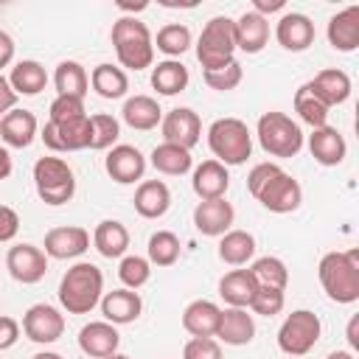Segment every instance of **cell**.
Listing matches in <instances>:
<instances>
[{"label":"cell","mask_w":359,"mask_h":359,"mask_svg":"<svg viewBox=\"0 0 359 359\" xmlns=\"http://www.w3.org/2000/svg\"><path fill=\"white\" fill-rule=\"evenodd\" d=\"M104 297V272L90 264H73L59 280V303L67 314H90Z\"/></svg>","instance_id":"6da1fadb"},{"label":"cell","mask_w":359,"mask_h":359,"mask_svg":"<svg viewBox=\"0 0 359 359\" xmlns=\"http://www.w3.org/2000/svg\"><path fill=\"white\" fill-rule=\"evenodd\" d=\"M323 292L334 303H356L359 300V252L356 250H334L320 258L317 266Z\"/></svg>","instance_id":"7a4b0ae2"},{"label":"cell","mask_w":359,"mask_h":359,"mask_svg":"<svg viewBox=\"0 0 359 359\" xmlns=\"http://www.w3.org/2000/svg\"><path fill=\"white\" fill-rule=\"evenodd\" d=\"M109 39L115 45V56L121 62V70H146L154 65V42L137 17H118L112 22Z\"/></svg>","instance_id":"3957f363"},{"label":"cell","mask_w":359,"mask_h":359,"mask_svg":"<svg viewBox=\"0 0 359 359\" xmlns=\"http://www.w3.org/2000/svg\"><path fill=\"white\" fill-rule=\"evenodd\" d=\"M208 146L222 165H241L252 154V135L241 118H219L208 126Z\"/></svg>","instance_id":"277c9868"},{"label":"cell","mask_w":359,"mask_h":359,"mask_svg":"<svg viewBox=\"0 0 359 359\" xmlns=\"http://www.w3.org/2000/svg\"><path fill=\"white\" fill-rule=\"evenodd\" d=\"M236 39H233V20L230 17H213L205 22L199 39H196V59L202 65V73L227 67L236 62Z\"/></svg>","instance_id":"5b68a950"},{"label":"cell","mask_w":359,"mask_h":359,"mask_svg":"<svg viewBox=\"0 0 359 359\" xmlns=\"http://www.w3.org/2000/svg\"><path fill=\"white\" fill-rule=\"evenodd\" d=\"M258 143L269 157H294L300 154L306 137L300 126L286 112H264L255 126Z\"/></svg>","instance_id":"8992f818"},{"label":"cell","mask_w":359,"mask_h":359,"mask_svg":"<svg viewBox=\"0 0 359 359\" xmlns=\"http://www.w3.org/2000/svg\"><path fill=\"white\" fill-rule=\"evenodd\" d=\"M34 185L45 205H65L76 194V177L67 160L62 157H39L34 163Z\"/></svg>","instance_id":"52a82bcc"},{"label":"cell","mask_w":359,"mask_h":359,"mask_svg":"<svg viewBox=\"0 0 359 359\" xmlns=\"http://www.w3.org/2000/svg\"><path fill=\"white\" fill-rule=\"evenodd\" d=\"M320 334H323L320 317L314 311H309V309H297L283 320V325L278 331V348L286 356L300 359L309 351H314V345L320 342Z\"/></svg>","instance_id":"ba28073f"},{"label":"cell","mask_w":359,"mask_h":359,"mask_svg":"<svg viewBox=\"0 0 359 359\" xmlns=\"http://www.w3.org/2000/svg\"><path fill=\"white\" fill-rule=\"evenodd\" d=\"M255 199H258L269 213H294V210L300 208V202H303V188H300V182H297L292 174H286V171L280 168V171H275V174L261 185V191L255 194Z\"/></svg>","instance_id":"9c48e42d"},{"label":"cell","mask_w":359,"mask_h":359,"mask_svg":"<svg viewBox=\"0 0 359 359\" xmlns=\"http://www.w3.org/2000/svg\"><path fill=\"white\" fill-rule=\"evenodd\" d=\"M39 137L50 151H81V149H90V143H93L90 115H81V118L65 121V123L48 121Z\"/></svg>","instance_id":"30bf717a"},{"label":"cell","mask_w":359,"mask_h":359,"mask_svg":"<svg viewBox=\"0 0 359 359\" xmlns=\"http://www.w3.org/2000/svg\"><path fill=\"white\" fill-rule=\"evenodd\" d=\"M22 334L36 345H50L65 334V314L56 306L34 303L22 314Z\"/></svg>","instance_id":"8fae6325"},{"label":"cell","mask_w":359,"mask_h":359,"mask_svg":"<svg viewBox=\"0 0 359 359\" xmlns=\"http://www.w3.org/2000/svg\"><path fill=\"white\" fill-rule=\"evenodd\" d=\"M6 269L17 283H39L48 272V255L36 244H14L6 252Z\"/></svg>","instance_id":"7c38bea8"},{"label":"cell","mask_w":359,"mask_h":359,"mask_svg":"<svg viewBox=\"0 0 359 359\" xmlns=\"http://www.w3.org/2000/svg\"><path fill=\"white\" fill-rule=\"evenodd\" d=\"M160 132H163L165 143H174V146H182L191 151L202 137V121L191 107H177L163 115Z\"/></svg>","instance_id":"4fadbf2b"},{"label":"cell","mask_w":359,"mask_h":359,"mask_svg":"<svg viewBox=\"0 0 359 359\" xmlns=\"http://www.w3.org/2000/svg\"><path fill=\"white\" fill-rule=\"evenodd\" d=\"M90 250V233L79 224H65V227H53L45 233V244H42V252L48 258H56V261H70V258H79Z\"/></svg>","instance_id":"5bb4252c"},{"label":"cell","mask_w":359,"mask_h":359,"mask_svg":"<svg viewBox=\"0 0 359 359\" xmlns=\"http://www.w3.org/2000/svg\"><path fill=\"white\" fill-rule=\"evenodd\" d=\"M104 168H107V174L115 182L132 185V182L143 180V174H146V157L140 154V149H135L129 143H118V146H112L107 151Z\"/></svg>","instance_id":"9a60e30c"},{"label":"cell","mask_w":359,"mask_h":359,"mask_svg":"<svg viewBox=\"0 0 359 359\" xmlns=\"http://www.w3.org/2000/svg\"><path fill=\"white\" fill-rule=\"evenodd\" d=\"M233 222H236V210L224 196L222 199H202L194 208V227L202 236L219 238L227 230H233Z\"/></svg>","instance_id":"2e32d148"},{"label":"cell","mask_w":359,"mask_h":359,"mask_svg":"<svg viewBox=\"0 0 359 359\" xmlns=\"http://www.w3.org/2000/svg\"><path fill=\"white\" fill-rule=\"evenodd\" d=\"M275 39L283 50H292V53L309 50L314 42V22L300 11H286L275 25Z\"/></svg>","instance_id":"e0dca14e"},{"label":"cell","mask_w":359,"mask_h":359,"mask_svg":"<svg viewBox=\"0 0 359 359\" xmlns=\"http://www.w3.org/2000/svg\"><path fill=\"white\" fill-rule=\"evenodd\" d=\"M36 132H39V123L31 109L14 107L11 112H6L0 118V140L11 149H28L34 143Z\"/></svg>","instance_id":"ac0fdd59"},{"label":"cell","mask_w":359,"mask_h":359,"mask_svg":"<svg viewBox=\"0 0 359 359\" xmlns=\"http://www.w3.org/2000/svg\"><path fill=\"white\" fill-rule=\"evenodd\" d=\"M118 345H121V334L112 323L107 320H98V323H87L81 331H79V348L81 353L93 356V359H104V356H112L118 353Z\"/></svg>","instance_id":"d6986e66"},{"label":"cell","mask_w":359,"mask_h":359,"mask_svg":"<svg viewBox=\"0 0 359 359\" xmlns=\"http://www.w3.org/2000/svg\"><path fill=\"white\" fill-rule=\"evenodd\" d=\"M328 45L339 53H353L359 48V6H348L342 11H337L328 20L325 28Z\"/></svg>","instance_id":"ffe728a7"},{"label":"cell","mask_w":359,"mask_h":359,"mask_svg":"<svg viewBox=\"0 0 359 359\" xmlns=\"http://www.w3.org/2000/svg\"><path fill=\"white\" fill-rule=\"evenodd\" d=\"M233 39H236V50L261 53L266 48V42H269L266 17H261L255 11H244L238 20H233Z\"/></svg>","instance_id":"44dd1931"},{"label":"cell","mask_w":359,"mask_h":359,"mask_svg":"<svg viewBox=\"0 0 359 359\" xmlns=\"http://www.w3.org/2000/svg\"><path fill=\"white\" fill-rule=\"evenodd\" d=\"M309 151L320 165L334 168L345 160L348 143L337 126H320V129H311V135H309Z\"/></svg>","instance_id":"7402d4cb"},{"label":"cell","mask_w":359,"mask_h":359,"mask_svg":"<svg viewBox=\"0 0 359 359\" xmlns=\"http://www.w3.org/2000/svg\"><path fill=\"white\" fill-rule=\"evenodd\" d=\"M98 306H101L104 320L112 323V325H129V323H135V320L140 317V311H143V300H140V294L132 292V289H112V292H107V294L101 297Z\"/></svg>","instance_id":"603a6c76"},{"label":"cell","mask_w":359,"mask_h":359,"mask_svg":"<svg viewBox=\"0 0 359 359\" xmlns=\"http://www.w3.org/2000/svg\"><path fill=\"white\" fill-rule=\"evenodd\" d=\"M311 87V93L331 109V107H339L351 98V76L339 67H325L320 70L311 81H306Z\"/></svg>","instance_id":"cb8c5ba5"},{"label":"cell","mask_w":359,"mask_h":359,"mask_svg":"<svg viewBox=\"0 0 359 359\" xmlns=\"http://www.w3.org/2000/svg\"><path fill=\"white\" fill-rule=\"evenodd\" d=\"M191 188L199 199H222L230 188V174L227 165H222L219 160H205L194 168L191 174Z\"/></svg>","instance_id":"d4e9b609"},{"label":"cell","mask_w":359,"mask_h":359,"mask_svg":"<svg viewBox=\"0 0 359 359\" xmlns=\"http://www.w3.org/2000/svg\"><path fill=\"white\" fill-rule=\"evenodd\" d=\"M216 337L224 345H233V348L250 345L255 339V320H252V314H247V309H233V306L222 309Z\"/></svg>","instance_id":"484cf974"},{"label":"cell","mask_w":359,"mask_h":359,"mask_svg":"<svg viewBox=\"0 0 359 359\" xmlns=\"http://www.w3.org/2000/svg\"><path fill=\"white\" fill-rule=\"evenodd\" d=\"M135 210L143 219H160L171 208V191L163 180H143L135 191Z\"/></svg>","instance_id":"4316f807"},{"label":"cell","mask_w":359,"mask_h":359,"mask_svg":"<svg viewBox=\"0 0 359 359\" xmlns=\"http://www.w3.org/2000/svg\"><path fill=\"white\" fill-rule=\"evenodd\" d=\"M258 292V280L250 269H230L219 280V297L233 309H250L252 297Z\"/></svg>","instance_id":"83f0119b"},{"label":"cell","mask_w":359,"mask_h":359,"mask_svg":"<svg viewBox=\"0 0 359 359\" xmlns=\"http://www.w3.org/2000/svg\"><path fill=\"white\" fill-rule=\"evenodd\" d=\"M222 309L213 300H194L182 311V328L191 337H216Z\"/></svg>","instance_id":"f1b7e54d"},{"label":"cell","mask_w":359,"mask_h":359,"mask_svg":"<svg viewBox=\"0 0 359 359\" xmlns=\"http://www.w3.org/2000/svg\"><path fill=\"white\" fill-rule=\"evenodd\" d=\"M121 118H123L126 126H132V129H137V132H149V129L160 126L163 109H160V104H157L151 95H132V98L123 101Z\"/></svg>","instance_id":"f546056e"},{"label":"cell","mask_w":359,"mask_h":359,"mask_svg":"<svg viewBox=\"0 0 359 359\" xmlns=\"http://www.w3.org/2000/svg\"><path fill=\"white\" fill-rule=\"evenodd\" d=\"M93 247L104 258H123L129 250V230L118 219H104L93 230Z\"/></svg>","instance_id":"4dcf8cb0"},{"label":"cell","mask_w":359,"mask_h":359,"mask_svg":"<svg viewBox=\"0 0 359 359\" xmlns=\"http://www.w3.org/2000/svg\"><path fill=\"white\" fill-rule=\"evenodd\" d=\"M8 84L17 95H39L48 84V73L36 59H20L8 73Z\"/></svg>","instance_id":"1f68e13d"},{"label":"cell","mask_w":359,"mask_h":359,"mask_svg":"<svg viewBox=\"0 0 359 359\" xmlns=\"http://www.w3.org/2000/svg\"><path fill=\"white\" fill-rule=\"evenodd\" d=\"M90 84H93V90H95L101 98L115 101V98H123V95H126V90H129V76H126V70H121L118 65L101 62V65L93 67Z\"/></svg>","instance_id":"d6a6232c"},{"label":"cell","mask_w":359,"mask_h":359,"mask_svg":"<svg viewBox=\"0 0 359 359\" xmlns=\"http://www.w3.org/2000/svg\"><path fill=\"white\" fill-rule=\"evenodd\" d=\"M149 163L154 165V171H160V174H165V177H182V174H188L191 165H194L188 149L174 146V143H165V140L151 149Z\"/></svg>","instance_id":"836d02e7"},{"label":"cell","mask_w":359,"mask_h":359,"mask_svg":"<svg viewBox=\"0 0 359 359\" xmlns=\"http://www.w3.org/2000/svg\"><path fill=\"white\" fill-rule=\"evenodd\" d=\"M53 87H56V95L84 98L87 95V87H90V76H87V70H84L81 62L65 59L53 70Z\"/></svg>","instance_id":"e575fe53"},{"label":"cell","mask_w":359,"mask_h":359,"mask_svg":"<svg viewBox=\"0 0 359 359\" xmlns=\"http://www.w3.org/2000/svg\"><path fill=\"white\" fill-rule=\"evenodd\" d=\"M188 67L180 59H163L151 67V87L160 95H177L188 87Z\"/></svg>","instance_id":"d590c367"},{"label":"cell","mask_w":359,"mask_h":359,"mask_svg":"<svg viewBox=\"0 0 359 359\" xmlns=\"http://www.w3.org/2000/svg\"><path fill=\"white\" fill-rule=\"evenodd\" d=\"M255 255V238L247 230H227L219 236V258L230 266H244Z\"/></svg>","instance_id":"8d00e7d4"},{"label":"cell","mask_w":359,"mask_h":359,"mask_svg":"<svg viewBox=\"0 0 359 359\" xmlns=\"http://www.w3.org/2000/svg\"><path fill=\"white\" fill-rule=\"evenodd\" d=\"M180 238L171 230H157L149 236V247H146V258L151 266H174L180 261Z\"/></svg>","instance_id":"74e56055"},{"label":"cell","mask_w":359,"mask_h":359,"mask_svg":"<svg viewBox=\"0 0 359 359\" xmlns=\"http://www.w3.org/2000/svg\"><path fill=\"white\" fill-rule=\"evenodd\" d=\"M151 42H154V48H157L160 53H165L168 59H177V56H182V53L191 48L194 36H191V28H188V25H182V22H168V25H163V28L157 31V36H154Z\"/></svg>","instance_id":"f35d334b"},{"label":"cell","mask_w":359,"mask_h":359,"mask_svg":"<svg viewBox=\"0 0 359 359\" xmlns=\"http://www.w3.org/2000/svg\"><path fill=\"white\" fill-rule=\"evenodd\" d=\"M294 112L300 115L303 123H309L311 129H320V126H328V107L311 93L309 84H303L297 93H294Z\"/></svg>","instance_id":"ab89813d"},{"label":"cell","mask_w":359,"mask_h":359,"mask_svg":"<svg viewBox=\"0 0 359 359\" xmlns=\"http://www.w3.org/2000/svg\"><path fill=\"white\" fill-rule=\"evenodd\" d=\"M252 278L258 280V286H272V289H283L286 292V283H289V269L280 258L275 255H264L258 261H252L250 266Z\"/></svg>","instance_id":"60d3db41"},{"label":"cell","mask_w":359,"mask_h":359,"mask_svg":"<svg viewBox=\"0 0 359 359\" xmlns=\"http://www.w3.org/2000/svg\"><path fill=\"white\" fill-rule=\"evenodd\" d=\"M90 126H93V143H90V149H95V151H107V149L118 146L121 123H118L115 115H109V112L90 115Z\"/></svg>","instance_id":"b9f144b4"},{"label":"cell","mask_w":359,"mask_h":359,"mask_svg":"<svg viewBox=\"0 0 359 359\" xmlns=\"http://www.w3.org/2000/svg\"><path fill=\"white\" fill-rule=\"evenodd\" d=\"M118 278H121L123 289L137 292V289L146 286L149 278H151V264H149V258H143V255H123L121 264H118Z\"/></svg>","instance_id":"7bdbcfd3"},{"label":"cell","mask_w":359,"mask_h":359,"mask_svg":"<svg viewBox=\"0 0 359 359\" xmlns=\"http://www.w3.org/2000/svg\"><path fill=\"white\" fill-rule=\"evenodd\" d=\"M286 306V294L283 289H272V286H258L252 303H250V311L252 314H261V317H275L280 314Z\"/></svg>","instance_id":"ee69618b"},{"label":"cell","mask_w":359,"mask_h":359,"mask_svg":"<svg viewBox=\"0 0 359 359\" xmlns=\"http://www.w3.org/2000/svg\"><path fill=\"white\" fill-rule=\"evenodd\" d=\"M202 79H205V84H208L210 90H219V93H227V90H236V87L241 84V79H244V73H241V65H238V62H230L227 67H219V70H210V73H202Z\"/></svg>","instance_id":"f6af8a7d"},{"label":"cell","mask_w":359,"mask_h":359,"mask_svg":"<svg viewBox=\"0 0 359 359\" xmlns=\"http://www.w3.org/2000/svg\"><path fill=\"white\" fill-rule=\"evenodd\" d=\"M81 115H87L84 112V98H73V95H56L50 101V109H48V121H53V123L76 121Z\"/></svg>","instance_id":"bcb514c9"},{"label":"cell","mask_w":359,"mask_h":359,"mask_svg":"<svg viewBox=\"0 0 359 359\" xmlns=\"http://www.w3.org/2000/svg\"><path fill=\"white\" fill-rule=\"evenodd\" d=\"M182 359H222V345L213 337H191L182 348Z\"/></svg>","instance_id":"7dc6e473"},{"label":"cell","mask_w":359,"mask_h":359,"mask_svg":"<svg viewBox=\"0 0 359 359\" xmlns=\"http://www.w3.org/2000/svg\"><path fill=\"white\" fill-rule=\"evenodd\" d=\"M20 230V216L17 210H11L8 205H0V244L11 241Z\"/></svg>","instance_id":"c3c4849f"},{"label":"cell","mask_w":359,"mask_h":359,"mask_svg":"<svg viewBox=\"0 0 359 359\" xmlns=\"http://www.w3.org/2000/svg\"><path fill=\"white\" fill-rule=\"evenodd\" d=\"M20 339V323L8 314H0V351L14 348Z\"/></svg>","instance_id":"681fc988"},{"label":"cell","mask_w":359,"mask_h":359,"mask_svg":"<svg viewBox=\"0 0 359 359\" xmlns=\"http://www.w3.org/2000/svg\"><path fill=\"white\" fill-rule=\"evenodd\" d=\"M17 93L11 90V84H8V79L0 73V118L6 115V112H11L14 107H17Z\"/></svg>","instance_id":"f907efd6"},{"label":"cell","mask_w":359,"mask_h":359,"mask_svg":"<svg viewBox=\"0 0 359 359\" xmlns=\"http://www.w3.org/2000/svg\"><path fill=\"white\" fill-rule=\"evenodd\" d=\"M11 62H14V39H11V34L0 31V70L8 67Z\"/></svg>","instance_id":"816d5d0a"},{"label":"cell","mask_w":359,"mask_h":359,"mask_svg":"<svg viewBox=\"0 0 359 359\" xmlns=\"http://www.w3.org/2000/svg\"><path fill=\"white\" fill-rule=\"evenodd\" d=\"M283 0H252V8L250 11H255V14H261V17H266V14H275V11H283Z\"/></svg>","instance_id":"f5cc1de1"},{"label":"cell","mask_w":359,"mask_h":359,"mask_svg":"<svg viewBox=\"0 0 359 359\" xmlns=\"http://www.w3.org/2000/svg\"><path fill=\"white\" fill-rule=\"evenodd\" d=\"M356 328H359V317H351V323H348V345H351V351L359 348V334H356Z\"/></svg>","instance_id":"db71d44e"},{"label":"cell","mask_w":359,"mask_h":359,"mask_svg":"<svg viewBox=\"0 0 359 359\" xmlns=\"http://www.w3.org/2000/svg\"><path fill=\"white\" fill-rule=\"evenodd\" d=\"M11 174V154L6 146H0V180H6Z\"/></svg>","instance_id":"11a10c76"},{"label":"cell","mask_w":359,"mask_h":359,"mask_svg":"<svg viewBox=\"0 0 359 359\" xmlns=\"http://www.w3.org/2000/svg\"><path fill=\"white\" fill-rule=\"evenodd\" d=\"M325 359H353V351H331Z\"/></svg>","instance_id":"9f6ffc18"},{"label":"cell","mask_w":359,"mask_h":359,"mask_svg":"<svg viewBox=\"0 0 359 359\" xmlns=\"http://www.w3.org/2000/svg\"><path fill=\"white\" fill-rule=\"evenodd\" d=\"M31 359H65L62 353H53V351H39V353H34Z\"/></svg>","instance_id":"6f0895ef"},{"label":"cell","mask_w":359,"mask_h":359,"mask_svg":"<svg viewBox=\"0 0 359 359\" xmlns=\"http://www.w3.org/2000/svg\"><path fill=\"white\" fill-rule=\"evenodd\" d=\"M104 359H129L126 353H112V356H104Z\"/></svg>","instance_id":"680465c9"},{"label":"cell","mask_w":359,"mask_h":359,"mask_svg":"<svg viewBox=\"0 0 359 359\" xmlns=\"http://www.w3.org/2000/svg\"><path fill=\"white\" fill-rule=\"evenodd\" d=\"M289 359H294V356H289Z\"/></svg>","instance_id":"91938a15"}]
</instances>
